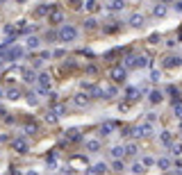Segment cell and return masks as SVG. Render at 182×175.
Here are the masks:
<instances>
[{"label":"cell","instance_id":"d590c367","mask_svg":"<svg viewBox=\"0 0 182 175\" xmlns=\"http://www.w3.org/2000/svg\"><path fill=\"white\" fill-rule=\"evenodd\" d=\"M112 166H114V171H123V168H125L121 159H114V164H112Z\"/></svg>","mask_w":182,"mask_h":175},{"label":"cell","instance_id":"4fadbf2b","mask_svg":"<svg viewBox=\"0 0 182 175\" xmlns=\"http://www.w3.org/2000/svg\"><path fill=\"white\" fill-rule=\"evenodd\" d=\"M157 168H159V171L171 168V159H168V157H159V159H157Z\"/></svg>","mask_w":182,"mask_h":175},{"label":"cell","instance_id":"44dd1931","mask_svg":"<svg viewBox=\"0 0 182 175\" xmlns=\"http://www.w3.org/2000/svg\"><path fill=\"white\" fill-rule=\"evenodd\" d=\"M21 75H23V80H25V82H34V80H36L34 73H32L30 68H23V71H21Z\"/></svg>","mask_w":182,"mask_h":175},{"label":"cell","instance_id":"ac0fdd59","mask_svg":"<svg viewBox=\"0 0 182 175\" xmlns=\"http://www.w3.org/2000/svg\"><path fill=\"white\" fill-rule=\"evenodd\" d=\"M112 155H114V159H121L123 155H125V148H123V145H114V148H112Z\"/></svg>","mask_w":182,"mask_h":175},{"label":"cell","instance_id":"2e32d148","mask_svg":"<svg viewBox=\"0 0 182 175\" xmlns=\"http://www.w3.org/2000/svg\"><path fill=\"white\" fill-rule=\"evenodd\" d=\"M162 98H164V93H162V91H150V102L152 105H157V102H162Z\"/></svg>","mask_w":182,"mask_h":175},{"label":"cell","instance_id":"e575fe53","mask_svg":"<svg viewBox=\"0 0 182 175\" xmlns=\"http://www.w3.org/2000/svg\"><path fill=\"white\" fill-rule=\"evenodd\" d=\"M96 23H98L96 18H87V21H84V27H89V30H93V27H96Z\"/></svg>","mask_w":182,"mask_h":175},{"label":"cell","instance_id":"f35d334b","mask_svg":"<svg viewBox=\"0 0 182 175\" xmlns=\"http://www.w3.org/2000/svg\"><path fill=\"white\" fill-rule=\"evenodd\" d=\"M143 164H146V168H148V166H152V164H157V161L152 157H143Z\"/></svg>","mask_w":182,"mask_h":175},{"label":"cell","instance_id":"9c48e42d","mask_svg":"<svg viewBox=\"0 0 182 175\" xmlns=\"http://www.w3.org/2000/svg\"><path fill=\"white\" fill-rule=\"evenodd\" d=\"M125 98H128V102H135V100H139V89L130 86V89L125 91Z\"/></svg>","mask_w":182,"mask_h":175},{"label":"cell","instance_id":"7c38bea8","mask_svg":"<svg viewBox=\"0 0 182 175\" xmlns=\"http://www.w3.org/2000/svg\"><path fill=\"white\" fill-rule=\"evenodd\" d=\"M87 150H89V152H98V150H100V141H98V139H89V141H87Z\"/></svg>","mask_w":182,"mask_h":175},{"label":"cell","instance_id":"8fae6325","mask_svg":"<svg viewBox=\"0 0 182 175\" xmlns=\"http://www.w3.org/2000/svg\"><path fill=\"white\" fill-rule=\"evenodd\" d=\"M130 25H132V27H141V25H143V16H141V14H132V16H130Z\"/></svg>","mask_w":182,"mask_h":175},{"label":"cell","instance_id":"1f68e13d","mask_svg":"<svg viewBox=\"0 0 182 175\" xmlns=\"http://www.w3.org/2000/svg\"><path fill=\"white\" fill-rule=\"evenodd\" d=\"M162 143H164V145H171V143H173V141H171V134H168V132H162Z\"/></svg>","mask_w":182,"mask_h":175},{"label":"cell","instance_id":"603a6c76","mask_svg":"<svg viewBox=\"0 0 182 175\" xmlns=\"http://www.w3.org/2000/svg\"><path fill=\"white\" fill-rule=\"evenodd\" d=\"M143 171H146V164H143V161H141V164L137 161V164H135V166H132V173H135V175H141Z\"/></svg>","mask_w":182,"mask_h":175},{"label":"cell","instance_id":"277c9868","mask_svg":"<svg viewBox=\"0 0 182 175\" xmlns=\"http://www.w3.org/2000/svg\"><path fill=\"white\" fill-rule=\"evenodd\" d=\"M36 80H39V91H41V93L50 91V73H41Z\"/></svg>","mask_w":182,"mask_h":175},{"label":"cell","instance_id":"9a60e30c","mask_svg":"<svg viewBox=\"0 0 182 175\" xmlns=\"http://www.w3.org/2000/svg\"><path fill=\"white\" fill-rule=\"evenodd\" d=\"M123 7H125V5H123V0H112L107 9H109V12H121Z\"/></svg>","mask_w":182,"mask_h":175},{"label":"cell","instance_id":"d6986e66","mask_svg":"<svg viewBox=\"0 0 182 175\" xmlns=\"http://www.w3.org/2000/svg\"><path fill=\"white\" fill-rule=\"evenodd\" d=\"M7 98L9 100H18V98H21V91H18L16 86H12V89H7Z\"/></svg>","mask_w":182,"mask_h":175},{"label":"cell","instance_id":"7402d4cb","mask_svg":"<svg viewBox=\"0 0 182 175\" xmlns=\"http://www.w3.org/2000/svg\"><path fill=\"white\" fill-rule=\"evenodd\" d=\"M114 96H116V86L107 84V86H105V98H114Z\"/></svg>","mask_w":182,"mask_h":175},{"label":"cell","instance_id":"484cf974","mask_svg":"<svg viewBox=\"0 0 182 175\" xmlns=\"http://www.w3.org/2000/svg\"><path fill=\"white\" fill-rule=\"evenodd\" d=\"M89 9V12H98V0H87V5H84Z\"/></svg>","mask_w":182,"mask_h":175},{"label":"cell","instance_id":"4316f807","mask_svg":"<svg viewBox=\"0 0 182 175\" xmlns=\"http://www.w3.org/2000/svg\"><path fill=\"white\" fill-rule=\"evenodd\" d=\"M27 48H39V39L36 36H27Z\"/></svg>","mask_w":182,"mask_h":175},{"label":"cell","instance_id":"836d02e7","mask_svg":"<svg viewBox=\"0 0 182 175\" xmlns=\"http://www.w3.org/2000/svg\"><path fill=\"white\" fill-rule=\"evenodd\" d=\"M34 132H36V125L34 123H27L25 125V134H34Z\"/></svg>","mask_w":182,"mask_h":175},{"label":"cell","instance_id":"3957f363","mask_svg":"<svg viewBox=\"0 0 182 175\" xmlns=\"http://www.w3.org/2000/svg\"><path fill=\"white\" fill-rule=\"evenodd\" d=\"M62 21H64V12L59 7H52V12L48 14V23H50V25H59Z\"/></svg>","mask_w":182,"mask_h":175},{"label":"cell","instance_id":"5bb4252c","mask_svg":"<svg viewBox=\"0 0 182 175\" xmlns=\"http://www.w3.org/2000/svg\"><path fill=\"white\" fill-rule=\"evenodd\" d=\"M21 55H23V48L21 46H12V48H9V57H12V59H18Z\"/></svg>","mask_w":182,"mask_h":175},{"label":"cell","instance_id":"7bdbcfd3","mask_svg":"<svg viewBox=\"0 0 182 175\" xmlns=\"http://www.w3.org/2000/svg\"><path fill=\"white\" fill-rule=\"evenodd\" d=\"M9 175H21V171H18V168H12V171H9Z\"/></svg>","mask_w":182,"mask_h":175},{"label":"cell","instance_id":"e0dca14e","mask_svg":"<svg viewBox=\"0 0 182 175\" xmlns=\"http://www.w3.org/2000/svg\"><path fill=\"white\" fill-rule=\"evenodd\" d=\"M112 128H116V123H105L102 128H100V134H102V137H109V134H112Z\"/></svg>","mask_w":182,"mask_h":175},{"label":"cell","instance_id":"d4e9b609","mask_svg":"<svg viewBox=\"0 0 182 175\" xmlns=\"http://www.w3.org/2000/svg\"><path fill=\"white\" fill-rule=\"evenodd\" d=\"M91 171H93V175H102L105 171H107V166H105V164H96Z\"/></svg>","mask_w":182,"mask_h":175},{"label":"cell","instance_id":"bcb514c9","mask_svg":"<svg viewBox=\"0 0 182 175\" xmlns=\"http://www.w3.org/2000/svg\"><path fill=\"white\" fill-rule=\"evenodd\" d=\"M27 175H36V173H34V171H30V173H27Z\"/></svg>","mask_w":182,"mask_h":175},{"label":"cell","instance_id":"ee69618b","mask_svg":"<svg viewBox=\"0 0 182 175\" xmlns=\"http://www.w3.org/2000/svg\"><path fill=\"white\" fill-rule=\"evenodd\" d=\"M168 3H173V0H162V5H168Z\"/></svg>","mask_w":182,"mask_h":175},{"label":"cell","instance_id":"cb8c5ba5","mask_svg":"<svg viewBox=\"0 0 182 175\" xmlns=\"http://www.w3.org/2000/svg\"><path fill=\"white\" fill-rule=\"evenodd\" d=\"M125 155H128V157H135V155H137V145L135 143H128L125 145Z\"/></svg>","mask_w":182,"mask_h":175},{"label":"cell","instance_id":"f6af8a7d","mask_svg":"<svg viewBox=\"0 0 182 175\" xmlns=\"http://www.w3.org/2000/svg\"><path fill=\"white\" fill-rule=\"evenodd\" d=\"M14 3H18V5H23V3H25V0H14Z\"/></svg>","mask_w":182,"mask_h":175},{"label":"cell","instance_id":"5b68a950","mask_svg":"<svg viewBox=\"0 0 182 175\" xmlns=\"http://www.w3.org/2000/svg\"><path fill=\"white\" fill-rule=\"evenodd\" d=\"M150 132H152V128L148 123H143V125H139V128H132V137H148Z\"/></svg>","mask_w":182,"mask_h":175},{"label":"cell","instance_id":"7dc6e473","mask_svg":"<svg viewBox=\"0 0 182 175\" xmlns=\"http://www.w3.org/2000/svg\"><path fill=\"white\" fill-rule=\"evenodd\" d=\"M0 96H3V91H0Z\"/></svg>","mask_w":182,"mask_h":175},{"label":"cell","instance_id":"8d00e7d4","mask_svg":"<svg viewBox=\"0 0 182 175\" xmlns=\"http://www.w3.org/2000/svg\"><path fill=\"white\" fill-rule=\"evenodd\" d=\"M159 77H162L159 71H152V73H150V80H152V82H159Z\"/></svg>","mask_w":182,"mask_h":175},{"label":"cell","instance_id":"ab89813d","mask_svg":"<svg viewBox=\"0 0 182 175\" xmlns=\"http://www.w3.org/2000/svg\"><path fill=\"white\" fill-rule=\"evenodd\" d=\"M175 116L182 121V105H178V102H175Z\"/></svg>","mask_w":182,"mask_h":175},{"label":"cell","instance_id":"7a4b0ae2","mask_svg":"<svg viewBox=\"0 0 182 175\" xmlns=\"http://www.w3.org/2000/svg\"><path fill=\"white\" fill-rule=\"evenodd\" d=\"M109 77H112V80L114 82H125V77H128V68H125V66H114V68L109 71Z\"/></svg>","mask_w":182,"mask_h":175},{"label":"cell","instance_id":"6da1fadb","mask_svg":"<svg viewBox=\"0 0 182 175\" xmlns=\"http://www.w3.org/2000/svg\"><path fill=\"white\" fill-rule=\"evenodd\" d=\"M57 39L59 41H75L78 39V30H75L73 25H64L59 32H57Z\"/></svg>","mask_w":182,"mask_h":175},{"label":"cell","instance_id":"f1b7e54d","mask_svg":"<svg viewBox=\"0 0 182 175\" xmlns=\"http://www.w3.org/2000/svg\"><path fill=\"white\" fill-rule=\"evenodd\" d=\"M168 148H171V152H173V155H180V152H182V143H171Z\"/></svg>","mask_w":182,"mask_h":175},{"label":"cell","instance_id":"30bf717a","mask_svg":"<svg viewBox=\"0 0 182 175\" xmlns=\"http://www.w3.org/2000/svg\"><path fill=\"white\" fill-rule=\"evenodd\" d=\"M50 12H52V5H41V7L34 9V16H46V14H50Z\"/></svg>","mask_w":182,"mask_h":175},{"label":"cell","instance_id":"4dcf8cb0","mask_svg":"<svg viewBox=\"0 0 182 175\" xmlns=\"http://www.w3.org/2000/svg\"><path fill=\"white\" fill-rule=\"evenodd\" d=\"M164 14H166V7H164V5H157V7H155V16L159 18V16H164Z\"/></svg>","mask_w":182,"mask_h":175},{"label":"cell","instance_id":"52a82bcc","mask_svg":"<svg viewBox=\"0 0 182 175\" xmlns=\"http://www.w3.org/2000/svg\"><path fill=\"white\" fill-rule=\"evenodd\" d=\"M12 145H14V150H16V152H27V141H25V139H21V137L14 139V143H12Z\"/></svg>","mask_w":182,"mask_h":175},{"label":"cell","instance_id":"f546056e","mask_svg":"<svg viewBox=\"0 0 182 175\" xmlns=\"http://www.w3.org/2000/svg\"><path fill=\"white\" fill-rule=\"evenodd\" d=\"M9 59H12V57H9V52H3V50H0V66H5Z\"/></svg>","mask_w":182,"mask_h":175},{"label":"cell","instance_id":"83f0119b","mask_svg":"<svg viewBox=\"0 0 182 175\" xmlns=\"http://www.w3.org/2000/svg\"><path fill=\"white\" fill-rule=\"evenodd\" d=\"M52 112H55L57 116H64V114H66V107H64V105H55V107H52Z\"/></svg>","mask_w":182,"mask_h":175},{"label":"cell","instance_id":"74e56055","mask_svg":"<svg viewBox=\"0 0 182 175\" xmlns=\"http://www.w3.org/2000/svg\"><path fill=\"white\" fill-rule=\"evenodd\" d=\"M27 102H30V105H36L39 100H36V96H34V93H27Z\"/></svg>","mask_w":182,"mask_h":175},{"label":"cell","instance_id":"b9f144b4","mask_svg":"<svg viewBox=\"0 0 182 175\" xmlns=\"http://www.w3.org/2000/svg\"><path fill=\"white\" fill-rule=\"evenodd\" d=\"M69 3H71L73 7H80V5H82V0H69Z\"/></svg>","mask_w":182,"mask_h":175},{"label":"cell","instance_id":"ba28073f","mask_svg":"<svg viewBox=\"0 0 182 175\" xmlns=\"http://www.w3.org/2000/svg\"><path fill=\"white\" fill-rule=\"evenodd\" d=\"M73 102L78 105V107H87L89 96H87V93H75V96H73Z\"/></svg>","mask_w":182,"mask_h":175},{"label":"cell","instance_id":"60d3db41","mask_svg":"<svg viewBox=\"0 0 182 175\" xmlns=\"http://www.w3.org/2000/svg\"><path fill=\"white\" fill-rule=\"evenodd\" d=\"M64 55H66L64 50H55V57H57V59H62V57H64Z\"/></svg>","mask_w":182,"mask_h":175},{"label":"cell","instance_id":"ffe728a7","mask_svg":"<svg viewBox=\"0 0 182 175\" xmlns=\"http://www.w3.org/2000/svg\"><path fill=\"white\" fill-rule=\"evenodd\" d=\"M66 139H69V141H75V139H80V130H75V128L66 130Z\"/></svg>","mask_w":182,"mask_h":175},{"label":"cell","instance_id":"8992f818","mask_svg":"<svg viewBox=\"0 0 182 175\" xmlns=\"http://www.w3.org/2000/svg\"><path fill=\"white\" fill-rule=\"evenodd\" d=\"M182 64V57H175V55H168L164 59V66L166 68H178V66Z\"/></svg>","mask_w":182,"mask_h":175},{"label":"cell","instance_id":"d6a6232c","mask_svg":"<svg viewBox=\"0 0 182 175\" xmlns=\"http://www.w3.org/2000/svg\"><path fill=\"white\" fill-rule=\"evenodd\" d=\"M46 121H48V123H55V121H57V114H55V112L50 109V112L46 114Z\"/></svg>","mask_w":182,"mask_h":175}]
</instances>
